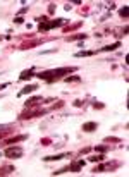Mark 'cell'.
I'll list each match as a JSON object with an SVG mask.
<instances>
[{"mask_svg": "<svg viewBox=\"0 0 129 177\" xmlns=\"http://www.w3.org/2000/svg\"><path fill=\"white\" fill-rule=\"evenodd\" d=\"M74 71H76V67H60V69L43 71V72H40L36 77H40V79L45 81V83H53V81L60 79L62 76H69V74L74 72Z\"/></svg>", "mask_w": 129, "mask_h": 177, "instance_id": "6da1fadb", "label": "cell"}, {"mask_svg": "<svg viewBox=\"0 0 129 177\" xmlns=\"http://www.w3.org/2000/svg\"><path fill=\"white\" fill-rule=\"evenodd\" d=\"M66 22H67V21H66L64 17H57V19H52V21L40 22L38 31H40V33H42V31H50V29H53V28H60V26H64Z\"/></svg>", "mask_w": 129, "mask_h": 177, "instance_id": "7a4b0ae2", "label": "cell"}, {"mask_svg": "<svg viewBox=\"0 0 129 177\" xmlns=\"http://www.w3.org/2000/svg\"><path fill=\"white\" fill-rule=\"evenodd\" d=\"M4 155L7 156V158H21L22 155H24V150L21 148V146H16V145H11L7 146V148L4 150Z\"/></svg>", "mask_w": 129, "mask_h": 177, "instance_id": "3957f363", "label": "cell"}, {"mask_svg": "<svg viewBox=\"0 0 129 177\" xmlns=\"http://www.w3.org/2000/svg\"><path fill=\"white\" fill-rule=\"evenodd\" d=\"M29 108V110H24L21 115H19V119L21 120H26V119H35V117H40V115H45L48 110H43V108H36V110H33V107H26Z\"/></svg>", "mask_w": 129, "mask_h": 177, "instance_id": "277c9868", "label": "cell"}, {"mask_svg": "<svg viewBox=\"0 0 129 177\" xmlns=\"http://www.w3.org/2000/svg\"><path fill=\"white\" fill-rule=\"evenodd\" d=\"M119 165H121L119 162H107V163H102V165L95 167L93 172H95V174H100V172H108V170L112 172V170L119 169Z\"/></svg>", "mask_w": 129, "mask_h": 177, "instance_id": "5b68a950", "label": "cell"}, {"mask_svg": "<svg viewBox=\"0 0 129 177\" xmlns=\"http://www.w3.org/2000/svg\"><path fill=\"white\" fill-rule=\"evenodd\" d=\"M84 163H86L84 160H74V162H72V163H69L67 167H69L71 172H79V170L84 167Z\"/></svg>", "mask_w": 129, "mask_h": 177, "instance_id": "8992f818", "label": "cell"}, {"mask_svg": "<svg viewBox=\"0 0 129 177\" xmlns=\"http://www.w3.org/2000/svg\"><path fill=\"white\" fill-rule=\"evenodd\" d=\"M69 156V153H60V155H52V156H45V162H59V160H62V158H67Z\"/></svg>", "mask_w": 129, "mask_h": 177, "instance_id": "52a82bcc", "label": "cell"}, {"mask_svg": "<svg viewBox=\"0 0 129 177\" xmlns=\"http://www.w3.org/2000/svg\"><path fill=\"white\" fill-rule=\"evenodd\" d=\"M31 77H35V69L22 71L21 76H19V79H21V81H28V79H31Z\"/></svg>", "mask_w": 129, "mask_h": 177, "instance_id": "ba28073f", "label": "cell"}, {"mask_svg": "<svg viewBox=\"0 0 129 177\" xmlns=\"http://www.w3.org/2000/svg\"><path fill=\"white\" fill-rule=\"evenodd\" d=\"M35 90H38V86H36V84H28V86H26L24 90H21V91H19V96H24V95H29V93H33Z\"/></svg>", "mask_w": 129, "mask_h": 177, "instance_id": "9c48e42d", "label": "cell"}, {"mask_svg": "<svg viewBox=\"0 0 129 177\" xmlns=\"http://www.w3.org/2000/svg\"><path fill=\"white\" fill-rule=\"evenodd\" d=\"M97 127H98L97 122H86V124H83V131L84 132H93V131H97Z\"/></svg>", "mask_w": 129, "mask_h": 177, "instance_id": "30bf717a", "label": "cell"}, {"mask_svg": "<svg viewBox=\"0 0 129 177\" xmlns=\"http://www.w3.org/2000/svg\"><path fill=\"white\" fill-rule=\"evenodd\" d=\"M38 101H43V98L42 96H35V98H28V100H26V107H35L36 103H38Z\"/></svg>", "mask_w": 129, "mask_h": 177, "instance_id": "8fae6325", "label": "cell"}, {"mask_svg": "<svg viewBox=\"0 0 129 177\" xmlns=\"http://www.w3.org/2000/svg\"><path fill=\"white\" fill-rule=\"evenodd\" d=\"M119 47H121V42H115V43H112V45L103 47V48H102V52H114V50H117Z\"/></svg>", "mask_w": 129, "mask_h": 177, "instance_id": "7c38bea8", "label": "cell"}, {"mask_svg": "<svg viewBox=\"0 0 129 177\" xmlns=\"http://www.w3.org/2000/svg\"><path fill=\"white\" fill-rule=\"evenodd\" d=\"M28 138L26 134H21V136H16V138H11V139H7V145H14V143H19V141H24V139Z\"/></svg>", "mask_w": 129, "mask_h": 177, "instance_id": "4fadbf2b", "label": "cell"}, {"mask_svg": "<svg viewBox=\"0 0 129 177\" xmlns=\"http://www.w3.org/2000/svg\"><path fill=\"white\" fill-rule=\"evenodd\" d=\"M95 50H79V52H76V57H91L95 55Z\"/></svg>", "mask_w": 129, "mask_h": 177, "instance_id": "5bb4252c", "label": "cell"}, {"mask_svg": "<svg viewBox=\"0 0 129 177\" xmlns=\"http://www.w3.org/2000/svg\"><path fill=\"white\" fill-rule=\"evenodd\" d=\"M11 172H14V167L7 165V167H0V175H9Z\"/></svg>", "mask_w": 129, "mask_h": 177, "instance_id": "9a60e30c", "label": "cell"}, {"mask_svg": "<svg viewBox=\"0 0 129 177\" xmlns=\"http://www.w3.org/2000/svg\"><path fill=\"white\" fill-rule=\"evenodd\" d=\"M88 160H90V162H103L105 155H103V153H100V155H93V156H90Z\"/></svg>", "mask_w": 129, "mask_h": 177, "instance_id": "2e32d148", "label": "cell"}, {"mask_svg": "<svg viewBox=\"0 0 129 177\" xmlns=\"http://www.w3.org/2000/svg\"><path fill=\"white\" fill-rule=\"evenodd\" d=\"M105 143H121V138H114V136H108V138L103 139Z\"/></svg>", "mask_w": 129, "mask_h": 177, "instance_id": "e0dca14e", "label": "cell"}, {"mask_svg": "<svg viewBox=\"0 0 129 177\" xmlns=\"http://www.w3.org/2000/svg\"><path fill=\"white\" fill-rule=\"evenodd\" d=\"M66 81L67 83H77V81H81V77L79 76H69V77H66Z\"/></svg>", "mask_w": 129, "mask_h": 177, "instance_id": "ac0fdd59", "label": "cell"}, {"mask_svg": "<svg viewBox=\"0 0 129 177\" xmlns=\"http://www.w3.org/2000/svg\"><path fill=\"white\" fill-rule=\"evenodd\" d=\"M127 12H129V9L124 7V9H121V11H119V16H121V17H127Z\"/></svg>", "mask_w": 129, "mask_h": 177, "instance_id": "d6986e66", "label": "cell"}, {"mask_svg": "<svg viewBox=\"0 0 129 177\" xmlns=\"http://www.w3.org/2000/svg\"><path fill=\"white\" fill-rule=\"evenodd\" d=\"M108 150V146H105V145H100V146H97V151L98 153H105Z\"/></svg>", "mask_w": 129, "mask_h": 177, "instance_id": "ffe728a7", "label": "cell"}, {"mask_svg": "<svg viewBox=\"0 0 129 177\" xmlns=\"http://www.w3.org/2000/svg\"><path fill=\"white\" fill-rule=\"evenodd\" d=\"M81 38H86V35H74V36H69V38H67V40H69V42H71V40H81Z\"/></svg>", "mask_w": 129, "mask_h": 177, "instance_id": "44dd1931", "label": "cell"}, {"mask_svg": "<svg viewBox=\"0 0 129 177\" xmlns=\"http://www.w3.org/2000/svg\"><path fill=\"white\" fill-rule=\"evenodd\" d=\"M66 170H69V167H64V169H59V170H55V172H53V175H60V174H64Z\"/></svg>", "mask_w": 129, "mask_h": 177, "instance_id": "7402d4cb", "label": "cell"}, {"mask_svg": "<svg viewBox=\"0 0 129 177\" xmlns=\"http://www.w3.org/2000/svg\"><path fill=\"white\" fill-rule=\"evenodd\" d=\"M9 132H12V131H0V139H2V138H5V136H7Z\"/></svg>", "mask_w": 129, "mask_h": 177, "instance_id": "603a6c76", "label": "cell"}, {"mask_svg": "<svg viewBox=\"0 0 129 177\" xmlns=\"http://www.w3.org/2000/svg\"><path fill=\"white\" fill-rule=\"evenodd\" d=\"M81 105H83V101H81V100H76V101H74V107H81Z\"/></svg>", "mask_w": 129, "mask_h": 177, "instance_id": "cb8c5ba5", "label": "cell"}, {"mask_svg": "<svg viewBox=\"0 0 129 177\" xmlns=\"http://www.w3.org/2000/svg\"><path fill=\"white\" fill-rule=\"evenodd\" d=\"M14 22H16V24H21V22H22V17H16Z\"/></svg>", "mask_w": 129, "mask_h": 177, "instance_id": "d4e9b609", "label": "cell"}, {"mask_svg": "<svg viewBox=\"0 0 129 177\" xmlns=\"http://www.w3.org/2000/svg\"><path fill=\"white\" fill-rule=\"evenodd\" d=\"M53 11H55V5H50V7H48V12H50V14H52Z\"/></svg>", "mask_w": 129, "mask_h": 177, "instance_id": "484cf974", "label": "cell"}, {"mask_svg": "<svg viewBox=\"0 0 129 177\" xmlns=\"http://www.w3.org/2000/svg\"><path fill=\"white\" fill-rule=\"evenodd\" d=\"M95 108H103V103H95Z\"/></svg>", "mask_w": 129, "mask_h": 177, "instance_id": "4316f807", "label": "cell"}, {"mask_svg": "<svg viewBox=\"0 0 129 177\" xmlns=\"http://www.w3.org/2000/svg\"><path fill=\"white\" fill-rule=\"evenodd\" d=\"M9 83H4V84H0V90H4V88H7Z\"/></svg>", "mask_w": 129, "mask_h": 177, "instance_id": "83f0119b", "label": "cell"}]
</instances>
